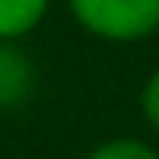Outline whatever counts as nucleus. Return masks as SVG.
<instances>
[{
	"label": "nucleus",
	"mask_w": 159,
	"mask_h": 159,
	"mask_svg": "<svg viewBox=\"0 0 159 159\" xmlns=\"http://www.w3.org/2000/svg\"><path fill=\"white\" fill-rule=\"evenodd\" d=\"M78 23L104 39H143L159 30V0H71Z\"/></svg>",
	"instance_id": "1"
},
{
	"label": "nucleus",
	"mask_w": 159,
	"mask_h": 159,
	"mask_svg": "<svg viewBox=\"0 0 159 159\" xmlns=\"http://www.w3.org/2000/svg\"><path fill=\"white\" fill-rule=\"evenodd\" d=\"M36 68L13 39H0V107H20L33 94Z\"/></svg>",
	"instance_id": "2"
},
{
	"label": "nucleus",
	"mask_w": 159,
	"mask_h": 159,
	"mask_svg": "<svg viewBox=\"0 0 159 159\" xmlns=\"http://www.w3.org/2000/svg\"><path fill=\"white\" fill-rule=\"evenodd\" d=\"M49 0H0V39H20L42 20Z\"/></svg>",
	"instance_id": "3"
},
{
	"label": "nucleus",
	"mask_w": 159,
	"mask_h": 159,
	"mask_svg": "<svg viewBox=\"0 0 159 159\" xmlns=\"http://www.w3.org/2000/svg\"><path fill=\"white\" fill-rule=\"evenodd\" d=\"M88 159H159L153 146L140 140H111L104 146H98Z\"/></svg>",
	"instance_id": "4"
},
{
	"label": "nucleus",
	"mask_w": 159,
	"mask_h": 159,
	"mask_svg": "<svg viewBox=\"0 0 159 159\" xmlns=\"http://www.w3.org/2000/svg\"><path fill=\"white\" fill-rule=\"evenodd\" d=\"M143 111H146L149 124L159 130V71L146 81V91H143Z\"/></svg>",
	"instance_id": "5"
}]
</instances>
